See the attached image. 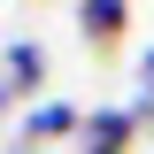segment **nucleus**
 <instances>
[{
    "instance_id": "obj_6",
    "label": "nucleus",
    "mask_w": 154,
    "mask_h": 154,
    "mask_svg": "<svg viewBox=\"0 0 154 154\" xmlns=\"http://www.w3.org/2000/svg\"><path fill=\"white\" fill-rule=\"evenodd\" d=\"M0 108H8V85H0Z\"/></svg>"
},
{
    "instance_id": "obj_5",
    "label": "nucleus",
    "mask_w": 154,
    "mask_h": 154,
    "mask_svg": "<svg viewBox=\"0 0 154 154\" xmlns=\"http://www.w3.org/2000/svg\"><path fill=\"white\" fill-rule=\"evenodd\" d=\"M139 93L154 100V46H146V54H139Z\"/></svg>"
},
{
    "instance_id": "obj_4",
    "label": "nucleus",
    "mask_w": 154,
    "mask_h": 154,
    "mask_svg": "<svg viewBox=\"0 0 154 154\" xmlns=\"http://www.w3.org/2000/svg\"><path fill=\"white\" fill-rule=\"evenodd\" d=\"M131 23V0H77V31L93 38V46H116Z\"/></svg>"
},
{
    "instance_id": "obj_1",
    "label": "nucleus",
    "mask_w": 154,
    "mask_h": 154,
    "mask_svg": "<svg viewBox=\"0 0 154 154\" xmlns=\"http://www.w3.org/2000/svg\"><path fill=\"white\" fill-rule=\"evenodd\" d=\"M131 139H139V108H93L77 131V154H131Z\"/></svg>"
},
{
    "instance_id": "obj_3",
    "label": "nucleus",
    "mask_w": 154,
    "mask_h": 154,
    "mask_svg": "<svg viewBox=\"0 0 154 154\" xmlns=\"http://www.w3.org/2000/svg\"><path fill=\"white\" fill-rule=\"evenodd\" d=\"M77 131H85V116H77L69 100H38V108L23 116V131H16V139H31V146H46V139H77Z\"/></svg>"
},
{
    "instance_id": "obj_2",
    "label": "nucleus",
    "mask_w": 154,
    "mask_h": 154,
    "mask_svg": "<svg viewBox=\"0 0 154 154\" xmlns=\"http://www.w3.org/2000/svg\"><path fill=\"white\" fill-rule=\"evenodd\" d=\"M0 85H8V93H38V85H46V46H38V38H8Z\"/></svg>"
}]
</instances>
